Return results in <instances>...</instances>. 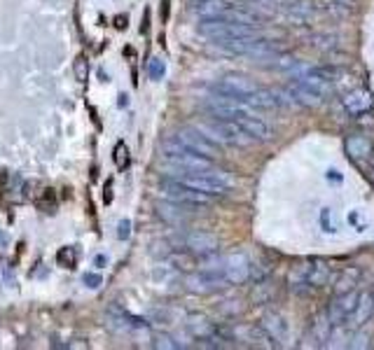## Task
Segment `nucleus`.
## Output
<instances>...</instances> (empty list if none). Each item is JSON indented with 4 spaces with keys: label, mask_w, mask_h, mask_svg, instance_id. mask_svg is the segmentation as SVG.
Here are the masks:
<instances>
[{
    "label": "nucleus",
    "mask_w": 374,
    "mask_h": 350,
    "mask_svg": "<svg viewBox=\"0 0 374 350\" xmlns=\"http://www.w3.org/2000/svg\"><path fill=\"white\" fill-rule=\"evenodd\" d=\"M169 178L182 182L199 189V192L213 194V196H225L229 189L234 187V178L220 169H209V171H185V169H173Z\"/></svg>",
    "instance_id": "1"
},
{
    "label": "nucleus",
    "mask_w": 374,
    "mask_h": 350,
    "mask_svg": "<svg viewBox=\"0 0 374 350\" xmlns=\"http://www.w3.org/2000/svg\"><path fill=\"white\" fill-rule=\"evenodd\" d=\"M332 281V269L321 259H312L307 264H297L288 273V288L295 292H314L321 290Z\"/></svg>",
    "instance_id": "2"
},
{
    "label": "nucleus",
    "mask_w": 374,
    "mask_h": 350,
    "mask_svg": "<svg viewBox=\"0 0 374 350\" xmlns=\"http://www.w3.org/2000/svg\"><path fill=\"white\" fill-rule=\"evenodd\" d=\"M159 192H162L164 198H169V201L187 205V208H192V210L206 208V205H211L218 198L213 194L199 192V189L189 187V185H182V182L173 180V178H166V180L159 182Z\"/></svg>",
    "instance_id": "3"
},
{
    "label": "nucleus",
    "mask_w": 374,
    "mask_h": 350,
    "mask_svg": "<svg viewBox=\"0 0 374 350\" xmlns=\"http://www.w3.org/2000/svg\"><path fill=\"white\" fill-rule=\"evenodd\" d=\"M199 33L206 40H211V43H218V40L260 35V28L248 26V23L229 21V19H202V23H199Z\"/></svg>",
    "instance_id": "4"
},
{
    "label": "nucleus",
    "mask_w": 374,
    "mask_h": 350,
    "mask_svg": "<svg viewBox=\"0 0 374 350\" xmlns=\"http://www.w3.org/2000/svg\"><path fill=\"white\" fill-rule=\"evenodd\" d=\"M169 243L173 245V250H187L194 252L199 257L204 254H213L218 252V238L209 234V232H185V234H176L169 238Z\"/></svg>",
    "instance_id": "5"
},
{
    "label": "nucleus",
    "mask_w": 374,
    "mask_h": 350,
    "mask_svg": "<svg viewBox=\"0 0 374 350\" xmlns=\"http://www.w3.org/2000/svg\"><path fill=\"white\" fill-rule=\"evenodd\" d=\"M173 136H176L182 142V145L189 147L197 154L209 157V159H213V162H216V159L220 157V145H218V142H213L209 136H204V133L199 131L197 126H185V129L176 131Z\"/></svg>",
    "instance_id": "6"
},
{
    "label": "nucleus",
    "mask_w": 374,
    "mask_h": 350,
    "mask_svg": "<svg viewBox=\"0 0 374 350\" xmlns=\"http://www.w3.org/2000/svg\"><path fill=\"white\" fill-rule=\"evenodd\" d=\"M358 301H361V294L358 290L351 292H339L332 297V301L328 304V317L335 327H341V324H348V320L353 317L356 308H358Z\"/></svg>",
    "instance_id": "7"
},
{
    "label": "nucleus",
    "mask_w": 374,
    "mask_h": 350,
    "mask_svg": "<svg viewBox=\"0 0 374 350\" xmlns=\"http://www.w3.org/2000/svg\"><path fill=\"white\" fill-rule=\"evenodd\" d=\"M283 94V101L288 103H295V106H307V108H314V106H321L325 101L323 94H318L316 89H312L309 84L299 82V79H290L288 84H285V89L281 91Z\"/></svg>",
    "instance_id": "8"
},
{
    "label": "nucleus",
    "mask_w": 374,
    "mask_h": 350,
    "mask_svg": "<svg viewBox=\"0 0 374 350\" xmlns=\"http://www.w3.org/2000/svg\"><path fill=\"white\" fill-rule=\"evenodd\" d=\"M341 108H344L346 115L351 117H361L365 113H370L374 108V96L370 89H365V86H358V89L348 91L344 98H341Z\"/></svg>",
    "instance_id": "9"
},
{
    "label": "nucleus",
    "mask_w": 374,
    "mask_h": 350,
    "mask_svg": "<svg viewBox=\"0 0 374 350\" xmlns=\"http://www.w3.org/2000/svg\"><path fill=\"white\" fill-rule=\"evenodd\" d=\"M262 329L269 334V339L274 341V346H283L285 341H288V322H285V317L276 311H267L262 315Z\"/></svg>",
    "instance_id": "10"
},
{
    "label": "nucleus",
    "mask_w": 374,
    "mask_h": 350,
    "mask_svg": "<svg viewBox=\"0 0 374 350\" xmlns=\"http://www.w3.org/2000/svg\"><path fill=\"white\" fill-rule=\"evenodd\" d=\"M189 213H197L192 208H187V205H180V203H173V201H159L157 203V215L162 218L164 222H169L173 227H180L185 225V220L189 218Z\"/></svg>",
    "instance_id": "11"
},
{
    "label": "nucleus",
    "mask_w": 374,
    "mask_h": 350,
    "mask_svg": "<svg viewBox=\"0 0 374 350\" xmlns=\"http://www.w3.org/2000/svg\"><path fill=\"white\" fill-rule=\"evenodd\" d=\"M344 149L353 162H368V159L374 154L372 140L368 136H363V133H353V136H348L344 140Z\"/></svg>",
    "instance_id": "12"
},
{
    "label": "nucleus",
    "mask_w": 374,
    "mask_h": 350,
    "mask_svg": "<svg viewBox=\"0 0 374 350\" xmlns=\"http://www.w3.org/2000/svg\"><path fill=\"white\" fill-rule=\"evenodd\" d=\"M232 3L227 0H192L189 10H192L199 19H220L227 12V7Z\"/></svg>",
    "instance_id": "13"
},
{
    "label": "nucleus",
    "mask_w": 374,
    "mask_h": 350,
    "mask_svg": "<svg viewBox=\"0 0 374 350\" xmlns=\"http://www.w3.org/2000/svg\"><path fill=\"white\" fill-rule=\"evenodd\" d=\"M358 283H361V269L358 266H344L341 269V273L335 278V294L351 292V290H356Z\"/></svg>",
    "instance_id": "14"
},
{
    "label": "nucleus",
    "mask_w": 374,
    "mask_h": 350,
    "mask_svg": "<svg viewBox=\"0 0 374 350\" xmlns=\"http://www.w3.org/2000/svg\"><path fill=\"white\" fill-rule=\"evenodd\" d=\"M374 313V299H372V292H363L361 294V301H358V308H356V313L353 317L348 322L351 324H363V322H368L370 320V315Z\"/></svg>",
    "instance_id": "15"
},
{
    "label": "nucleus",
    "mask_w": 374,
    "mask_h": 350,
    "mask_svg": "<svg viewBox=\"0 0 374 350\" xmlns=\"http://www.w3.org/2000/svg\"><path fill=\"white\" fill-rule=\"evenodd\" d=\"M113 162H115V166H117V171H124L126 166H129V162H131V154H129V147H126L124 142H117V145H115Z\"/></svg>",
    "instance_id": "16"
},
{
    "label": "nucleus",
    "mask_w": 374,
    "mask_h": 350,
    "mask_svg": "<svg viewBox=\"0 0 374 350\" xmlns=\"http://www.w3.org/2000/svg\"><path fill=\"white\" fill-rule=\"evenodd\" d=\"M57 261L61 266H66V269H75V264H77V250L75 248H61L59 252H57Z\"/></svg>",
    "instance_id": "17"
},
{
    "label": "nucleus",
    "mask_w": 374,
    "mask_h": 350,
    "mask_svg": "<svg viewBox=\"0 0 374 350\" xmlns=\"http://www.w3.org/2000/svg\"><path fill=\"white\" fill-rule=\"evenodd\" d=\"M73 70H75V79H77V82L84 84L87 79H89V63H87L84 57H77V59H75Z\"/></svg>",
    "instance_id": "18"
},
{
    "label": "nucleus",
    "mask_w": 374,
    "mask_h": 350,
    "mask_svg": "<svg viewBox=\"0 0 374 350\" xmlns=\"http://www.w3.org/2000/svg\"><path fill=\"white\" fill-rule=\"evenodd\" d=\"M153 346H155V348H162V350H178V348H182L176 339L169 337V334H157Z\"/></svg>",
    "instance_id": "19"
},
{
    "label": "nucleus",
    "mask_w": 374,
    "mask_h": 350,
    "mask_svg": "<svg viewBox=\"0 0 374 350\" xmlns=\"http://www.w3.org/2000/svg\"><path fill=\"white\" fill-rule=\"evenodd\" d=\"M148 73L153 79H162L164 73H166V68H164V61L162 59H150L148 63Z\"/></svg>",
    "instance_id": "20"
},
{
    "label": "nucleus",
    "mask_w": 374,
    "mask_h": 350,
    "mask_svg": "<svg viewBox=\"0 0 374 350\" xmlns=\"http://www.w3.org/2000/svg\"><path fill=\"white\" fill-rule=\"evenodd\" d=\"M3 281L7 288H17V278H14L12 266H3Z\"/></svg>",
    "instance_id": "21"
},
{
    "label": "nucleus",
    "mask_w": 374,
    "mask_h": 350,
    "mask_svg": "<svg viewBox=\"0 0 374 350\" xmlns=\"http://www.w3.org/2000/svg\"><path fill=\"white\" fill-rule=\"evenodd\" d=\"M82 281H84V285H87V288H94V290H97V288H101V276L99 273H84V278H82Z\"/></svg>",
    "instance_id": "22"
},
{
    "label": "nucleus",
    "mask_w": 374,
    "mask_h": 350,
    "mask_svg": "<svg viewBox=\"0 0 374 350\" xmlns=\"http://www.w3.org/2000/svg\"><path fill=\"white\" fill-rule=\"evenodd\" d=\"M129 232H131V222H129V220H122V222H119V232H117V236L122 238V241H126V238H129Z\"/></svg>",
    "instance_id": "23"
},
{
    "label": "nucleus",
    "mask_w": 374,
    "mask_h": 350,
    "mask_svg": "<svg viewBox=\"0 0 374 350\" xmlns=\"http://www.w3.org/2000/svg\"><path fill=\"white\" fill-rule=\"evenodd\" d=\"M52 203H54V192L52 189H47L45 198H38V205H43V208H52Z\"/></svg>",
    "instance_id": "24"
},
{
    "label": "nucleus",
    "mask_w": 374,
    "mask_h": 350,
    "mask_svg": "<svg viewBox=\"0 0 374 350\" xmlns=\"http://www.w3.org/2000/svg\"><path fill=\"white\" fill-rule=\"evenodd\" d=\"M103 198H106V203L113 201V182H106V196Z\"/></svg>",
    "instance_id": "25"
},
{
    "label": "nucleus",
    "mask_w": 374,
    "mask_h": 350,
    "mask_svg": "<svg viewBox=\"0 0 374 350\" xmlns=\"http://www.w3.org/2000/svg\"><path fill=\"white\" fill-rule=\"evenodd\" d=\"M94 264H97V266H106V257H103V254H99V257L94 259Z\"/></svg>",
    "instance_id": "26"
},
{
    "label": "nucleus",
    "mask_w": 374,
    "mask_h": 350,
    "mask_svg": "<svg viewBox=\"0 0 374 350\" xmlns=\"http://www.w3.org/2000/svg\"><path fill=\"white\" fill-rule=\"evenodd\" d=\"M7 243H10V236H7V234H3V232H0V245H7Z\"/></svg>",
    "instance_id": "27"
},
{
    "label": "nucleus",
    "mask_w": 374,
    "mask_h": 350,
    "mask_svg": "<svg viewBox=\"0 0 374 350\" xmlns=\"http://www.w3.org/2000/svg\"><path fill=\"white\" fill-rule=\"evenodd\" d=\"M124 21H126L124 17H119V19H117V26H119V28H124V26H126V23H124Z\"/></svg>",
    "instance_id": "28"
},
{
    "label": "nucleus",
    "mask_w": 374,
    "mask_h": 350,
    "mask_svg": "<svg viewBox=\"0 0 374 350\" xmlns=\"http://www.w3.org/2000/svg\"><path fill=\"white\" fill-rule=\"evenodd\" d=\"M370 292H372V299H374V288H372V290H370Z\"/></svg>",
    "instance_id": "29"
}]
</instances>
